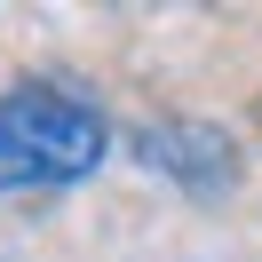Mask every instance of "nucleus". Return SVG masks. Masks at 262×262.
Here are the masks:
<instances>
[{
	"label": "nucleus",
	"mask_w": 262,
	"mask_h": 262,
	"mask_svg": "<svg viewBox=\"0 0 262 262\" xmlns=\"http://www.w3.org/2000/svg\"><path fill=\"white\" fill-rule=\"evenodd\" d=\"M112 151L96 96H80L72 80H16L0 96V199L24 191H72L88 183Z\"/></svg>",
	"instance_id": "1"
},
{
	"label": "nucleus",
	"mask_w": 262,
	"mask_h": 262,
	"mask_svg": "<svg viewBox=\"0 0 262 262\" xmlns=\"http://www.w3.org/2000/svg\"><path fill=\"white\" fill-rule=\"evenodd\" d=\"M143 167H167L191 199H214V191H230V175H238V151H230L223 127L167 119V127H143Z\"/></svg>",
	"instance_id": "2"
}]
</instances>
